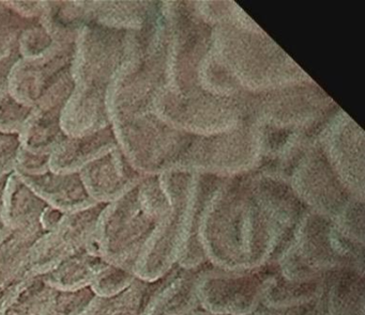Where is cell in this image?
Returning <instances> with one entry per match:
<instances>
[{
  "label": "cell",
  "mask_w": 365,
  "mask_h": 315,
  "mask_svg": "<svg viewBox=\"0 0 365 315\" xmlns=\"http://www.w3.org/2000/svg\"><path fill=\"white\" fill-rule=\"evenodd\" d=\"M52 44V38L37 22L22 31L19 38L18 50L21 58L34 59L44 54Z\"/></svg>",
  "instance_id": "obj_24"
},
{
  "label": "cell",
  "mask_w": 365,
  "mask_h": 315,
  "mask_svg": "<svg viewBox=\"0 0 365 315\" xmlns=\"http://www.w3.org/2000/svg\"><path fill=\"white\" fill-rule=\"evenodd\" d=\"M44 233L41 225L0 230V289L20 281L31 247Z\"/></svg>",
  "instance_id": "obj_14"
},
{
  "label": "cell",
  "mask_w": 365,
  "mask_h": 315,
  "mask_svg": "<svg viewBox=\"0 0 365 315\" xmlns=\"http://www.w3.org/2000/svg\"><path fill=\"white\" fill-rule=\"evenodd\" d=\"M46 203L12 171L6 180L0 216L4 227L19 230L40 225Z\"/></svg>",
  "instance_id": "obj_12"
},
{
  "label": "cell",
  "mask_w": 365,
  "mask_h": 315,
  "mask_svg": "<svg viewBox=\"0 0 365 315\" xmlns=\"http://www.w3.org/2000/svg\"><path fill=\"white\" fill-rule=\"evenodd\" d=\"M106 204H96L80 212L63 215L52 231L44 233L31 247L20 280L44 276L72 255L86 251L98 218Z\"/></svg>",
  "instance_id": "obj_4"
},
{
  "label": "cell",
  "mask_w": 365,
  "mask_h": 315,
  "mask_svg": "<svg viewBox=\"0 0 365 315\" xmlns=\"http://www.w3.org/2000/svg\"><path fill=\"white\" fill-rule=\"evenodd\" d=\"M63 215L65 214L61 212V210L51 208L48 205L46 206V210H43L41 217H40V225H41L42 230L46 233L54 230L58 225V223H61Z\"/></svg>",
  "instance_id": "obj_29"
},
{
  "label": "cell",
  "mask_w": 365,
  "mask_h": 315,
  "mask_svg": "<svg viewBox=\"0 0 365 315\" xmlns=\"http://www.w3.org/2000/svg\"><path fill=\"white\" fill-rule=\"evenodd\" d=\"M20 59L21 56L18 48L14 53H11L9 56L0 59V91L8 90V80H9L10 72Z\"/></svg>",
  "instance_id": "obj_28"
},
{
  "label": "cell",
  "mask_w": 365,
  "mask_h": 315,
  "mask_svg": "<svg viewBox=\"0 0 365 315\" xmlns=\"http://www.w3.org/2000/svg\"><path fill=\"white\" fill-rule=\"evenodd\" d=\"M74 43L53 41L41 56L21 58L10 72L8 92L19 103L35 108L50 89L71 70Z\"/></svg>",
  "instance_id": "obj_5"
},
{
  "label": "cell",
  "mask_w": 365,
  "mask_h": 315,
  "mask_svg": "<svg viewBox=\"0 0 365 315\" xmlns=\"http://www.w3.org/2000/svg\"><path fill=\"white\" fill-rule=\"evenodd\" d=\"M277 272V264L230 270L208 263L198 278L200 308L220 315H252L262 306Z\"/></svg>",
  "instance_id": "obj_3"
},
{
  "label": "cell",
  "mask_w": 365,
  "mask_h": 315,
  "mask_svg": "<svg viewBox=\"0 0 365 315\" xmlns=\"http://www.w3.org/2000/svg\"><path fill=\"white\" fill-rule=\"evenodd\" d=\"M48 289L43 276L18 281L0 306V315H41Z\"/></svg>",
  "instance_id": "obj_19"
},
{
  "label": "cell",
  "mask_w": 365,
  "mask_h": 315,
  "mask_svg": "<svg viewBox=\"0 0 365 315\" xmlns=\"http://www.w3.org/2000/svg\"><path fill=\"white\" fill-rule=\"evenodd\" d=\"M161 221L140 202L138 183L106 204L98 218L87 252L134 272L136 262Z\"/></svg>",
  "instance_id": "obj_2"
},
{
  "label": "cell",
  "mask_w": 365,
  "mask_h": 315,
  "mask_svg": "<svg viewBox=\"0 0 365 315\" xmlns=\"http://www.w3.org/2000/svg\"><path fill=\"white\" fill-rule=\"evenodd\" d=\"M153 315H166V314H164L163 312H161V311L158 310V309H155V312H153Z\"/></svg>",
  "instance_id": "obj_34"
},
{
  "label": "cell",
  "mask_w": 365,
  "mask_h": 315,
  "mask_svg": "<svg viewBox=\"0 0 365 315\" xmlns=\"http://www.w3.org/2000/svg\"><path fill=\"white\" fill-rule=\"evenodd\" d=\"M16 284V283H14ZM14 287V285H11V287H5V289H0V306H1V304H3L4 299H5L6 296L8 295V293H9L10 289H11V287Z\"/></svg>",
  "instance_id": "obj_31"
},
{
  "label": "cell",
  "mask_w": 365,
  "mask_h": 315,
  "mask_svg": "<svg viewBox=\"0 0 365 315\" xmlns=\"http://www.w3.org/2000/svg\"><path fill=\"white\" fill-rule=\"evenodd\" d=\"M63 108L40 110L34 108L18 136L19 146L27 152L48 155L67 136L61 131V112Z\"/></svg>",
  "instance_id": "obj_15"
},
{
  "label": "cell",
  "mask_w": 365,
  "mask_h": 315,
  "mask_svg": "<svg viewBox=\"0 0 365 315\" xmlns=\"http://www.w3.org/2000/svg\"><path fill=\"white\" fill-rule=\"evenodd\" d=\"M78 174L96 203H112L138 184L127 173L114 150L85 166Z\"/></svg>",
  "instance_id": "obj_10"
},
{
  "label": "cell",
  "mask_w": 365,
  "mask_h": 315,
  "mask_svg": "<svg viewBox=\"0 0 365 315\" xmlns=\"http://www.w3.org/2000/svg\"><path fill=\"white\" fill-rule=\"evenodd\" d=\"M178 270L179 266L176 265L155 280L136 276L133 282L118 295L98 297L93 315H153Z\"/></svg>",
  "instance_id": "obj_8"
},
{
  "label": "cell",
  "mask_w": 365,
  "mask_h": 315,
  "mask_svg": "<svg viewBox=\"0 0 365 315\" xmlns=\"http://www.w3.org/2000/svg\"><path fill=\"white\" fill-rule=\"evenodd\" d=\"M97 298L91 287L74 291L50 287L41 315H88Z\"/></svg>",
  "instance_id": "obj_20"
},
{
  "label": "cell",
  "mask_w": 365,
  "mask_h": 315,
  "mask_svg": "<svg viewBox=\"0 0 365 315\" xmlns=\"http://www.w3.org/2000/svg\"><path fill=\"white\" fill-rule=\"evenodd\" d=\"M292 240V235L273 223L254 193L235 187L211 202L200 225L207 260L222 269L277 264Z\"/></svg>",
  "instance_id": "obj_1"
},
{
  "label": "cell",
  "mask_w": 365,
  "mask_h": 315,
  "mask_svg": "<svg viewBox=\"0 0 365 315\" xmlns=\"http://www.w3.org/2000/svg\"><path fill=\"white\" fill-rule=\"evenodd\" d=\"M252 315H328L327 314L324 295L311 304L302 306H286V308H270L260 306Z\"/></svg>",
  "instance_id": "obj_26"
},
{
  "label": "cell",
  "mask_w": 365,
  "mask_h": 315,
  "mask_svg": "<svg viewBox=\"0 0 365 315\" xmlns=\"http://www.w3.org/2000/svg\"><path fill=\"white\" fill-rule=\"evenodd\" d=\"M14 171L23 176H40L50 171V156L33 154L19 146Z\"/></svg>",
  "instance_id": "obj_25"
},
{
  "label": "cell",
  "mask_w": 365,
  "mask_h": 315,
  "mask_svg": "<svg viewBox=\"0 0 365 315\" xmlns=\"http://www.w3.org/2000/svg\"><path fill=\"white\" fill-rule=\"evenodd\" d=\"M4 5L25 20H39L43 12V1H3Z\"/></svg>",
  "instance_id": "obj_27"
},
{
  "label": "cell",
  "mask_w": 365,
  "mask_h": 315,
  "mask_svg": "<svg viewBox=\"0 0 365 315\" xmlns=\"http://www.w3.org/2000/svg\"><path fill=\"white\" fill-rule=\"evenodd\" d=\"M16 138H18V136H6L3 135V134H0V144H6V142L16 139Z\"/></svg>",
  "instance_id": "obj_32"
},
{
  "label": "cell",
  "mask_w": 365,
  "mask_h": 315,
  "mask_svg": "<svg viewBox=\"0 0 365 315\" xmlns=\"http://www.w3.org/2000/svg\"><path fill=\"white\" fill-rule=\"evenodd\" d=\"M110 127L85 137H66L50 155V171L78 173L85 166L114 150Z\"/></svg>",
  "instance_id": "obj_11"
},
{
  "label": "cell",
  "mask_w": 365,
  "mask_h": 315,
  "mask_svg": "<svg viewBox=\"0 0 365 315\" xmlns=\"http://www.w3.org/2000/svg\"><path fill=\"white\" fill-rule=\"evenodd\" d=\"M5 8V5H4V3H0V11Z\"/></svg>",
  "instance_id": "obj_35"
},
{
  "label": "cell",
  "mask_w": 365,
  "mask_h": 315,
  "mask_svg": "<svg viewBox=\"0 0 365 315\" xmlns=\"http://www.w3.org/2000/svg\"><path fill=\"white\" fill-rule=\"evenodd\" d=\"M108 265L99 255L82 251L55 266L43 278L53 289L74 291L91 287L96 277Z\"/></svg>",
  "instance_id": "obj_16"
},
{
  "label": "cell",
  "mask_w": 365,
  "mask_h": 315,
  "mask_svg": "<svg viewBox=\"0 0 365 315\" xmlns=\"http://www.w3.org/2000/svg\"><path fill=\"white\" fill-rule=\"evenodd\" d=\"M116 37L113 28L85 24L74 43L71 75L76 86L108 89L115 69Z\"/></svg>",
  "instance_id": "obj_6"
},
{
  "label": "cell",
  "mask_w": 365,
  "mask_h": 315,
  "mask_svg": "<svg viewBox=\"0 0 365 315\" xmlns=\"http://www.w3.org/2000/svg\"><path fill=\"white\" fill-rule=\"evenodd\" d=\"M136 274L131 270L108 264L91 283V291L100 298H110L127 289Z\"/></svg>",
  "instance_id": "obj_21"
},
{
  "label": "cell",
  "mask_w": 365,
  "mask_h": 315,
  "mask_svg": "<svg viewBox=\"0 0 365 315\" xmlns=\"http://www.w3.org/2000/svg\"><path fill=\"white\" fill-rule=\"evenodd\" d=\"M106 93L98 87H74L61 112V131L67 137H85L108 127Z\"/></svg>",
  "instance_id": "obj_7"
},
{
  "label": "cell",
  "mask_w": 365,
  "mask_h": 315,
  "mask_svg": "<svg viewBox=\"0 0 365 315\" xmlns=\"http://www.w3.org/2000/svg\"><path fill=\"white\" fill-rule=\"evenodd\" d=\"M8 176H9V174L0 178V210H1V198H3L4 187H5L6 180H7ZM3 221H1V216H0V230L3 229Z\"/></svg>",
  "instance_id": "obj_30"
},
{
  "label": "cell",
  "mask_w": 365,
  "mask_h": 315,
  "mask_svg": "<svg viewBox=\"0 0 365 315\" xmlns=\"http://www.w3.org/2000/svg\"><path fill=\"white\" fill-rule=\"evenodd\" d=\"M207 264L192 269L179 267L176 277L161 298L158 310L166 315H192L200 310L197 282L200 272Z\"/></svg>",
  "instance_id": "obj_17"
},
{
  "label": "cell",
  "mask_w": 365,
  "mask_h": 315,
  "mask_svg": "<svg viewBox=\"0 0 365 315\" xmlns=\"http://www.w3.org/2000/svg\"><path fill=\"white\" fill-rule=\"evenodd\" d=\"M39 20H25L18 14L4 8L0 11V59L6 58L18 48L19 38L27 27Z\"/></svg>",
  "instance_id": "obj_22"
},
{
  "label": "cell",
  "mask_w": 365,
  "mask_h": 315,
  "mask_svg": "<svg viewBox=\"0 0 365 315\" xmlns=\"http://www.w3.org/2000/svg\"><path fill=\"white\" fill-rule=\"evenodd\" d=\"M324 289L326 278L319 281L296 282L287 280L277 272L264 294L262 304L270 308L302 306L322 298Z\"/></svg>",
  "instance_id": "obj_18"
},
{
  "label": "cell",
  "mask_w": 365,
  "mask_h": 315,
  "mask_svg": "<svg viewBox=\"0 0 365 315\" xmlns=\"http://www.w3.org/2000/svg\"><path fill=\"white\" fill-rule=\"evenodd\" d=\"M18 176L46 205L63 214L80 212L99 204L89 197L78 173L59 174L48 171L40 176Z\"/></svg>",
  "instance_id": "obj_9"
},
{
  "label": "cell",
  "mask_w": 365,
  "mask_h": 315,
  "mask_svg": "<svg viewBox=\"0 0 365 315\" xmlns=\"http://www.w3.org/2000/svg\"><path fill=\"white\" fill-rule=\"evenodd\" d=\"M192 315H220V314H215V313L208 312V311L202 310V309H200V310L196 311V312H194Z\"/></svg>",
  "instance_id": "obj_33"
},
{
  "label": "cell",
  "mask_w": 365,
  "mask_h": 315,
  "mask_svg": "<svg viewBox=\"0 0 365 315\" xmlns=\"http://www.w3.org/2000/svg\"><path fill=\"white\" fill-rule=\"evenodd\" d=\"M31 110L14 100L8 90L0 91V134L19 136Z\"/></svg>",
  "instance_id": "obj_23"
},
{
  "label": "cell",
  "mask_w": 365,
  "mask_h": 315,
  "mask_svg": "<svg viewBox=\"0 0 365 315\" xmlns=\"http://www.w3.org/2000/svg\"><path fill=\"white\" fill-rule=\"evenodd\" d=\"M364 274L354 268H341L327 274V314L365 315Z\"/></svg>",
  "instance_id": "obj_13"
}]
</instances>
